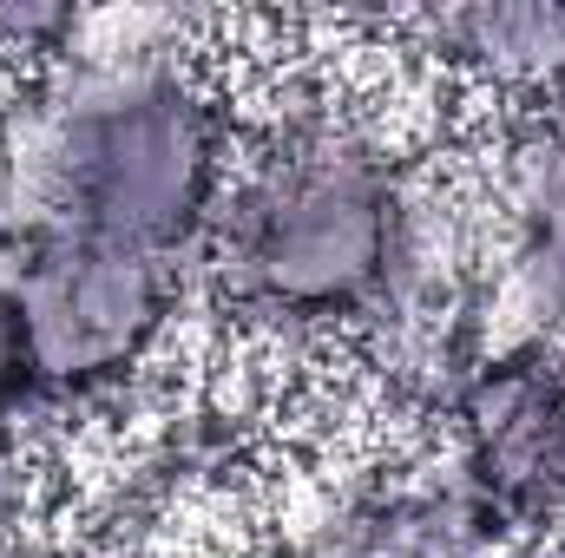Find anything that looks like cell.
<instances>
[{"label":"cell","instance_id":"cell-1","mask_svg":"<svg viewBox=\"0 0 565 558\" xmlns=\"http://www.w3.org/2000/svg\"><path fill=\"white\" fill-rule=\"evenodd\" d=\"M408 164L362 119L322 106H282L237 158L224 211L211 224L217 277L237 315L282 342H316L375 309L388 277L395 211Z\"/></svg>","mask_w":565,"mask_h":558},{"label":"cell","instance_id":"cell-2","mask_svg":"<svg viewBox=\"0 0 565 558\" xmlns=\"http://www.w3.org/2000/svg\"><path fill=\"white\" fill-rule=\"evenodd\" d=\"M0 282L20 315L40 408H86L119 395L178 315V264L93 230H46L20 244Z\"/></svg>","mask_w":565,"mask_h":558},{"label":"cell","instance_id":"cell-3","mask_svg":"<svg viewBox=\"0 0 565 558\" xmlns=\"http://www.w3.org/2000/svg\"><path fill=\"white\" fill-rule=\"evenodd\" d=\"M454 486L500 539L565 519V348H493L447 401Z\"/></svg>","mask_w":565,"mask_h":558},{"label":"cell","instance_id":"cell-4","mask_svg":"<svg viewBox=\"0 0 565 558\" xmlns=\"http://www.w3.org/2000/svg\"><path fill=\"white\" fill-rule=\"evenodd\" d=\"M309 558H507V539L454 480H382L349 493Z\"/></svg>","mask_w":565,"mask_h":558},{"label":"cell","instance_id":"cell-5","mask_svg":"<svg viewBox=\"0 0 565 558\" xmlns=\"http://www.w3.org/2000/svg\"><path fill=\"white\" fill-rule=\"evenodd\" d=\"M440 73L513 99H565V0H480L415 20Z\"/></svg>","mask_w":565,"mask_h":558},{"label":"cell","instance_id":"cell-6","mask_svg":"<svg viewBox=\"0 0 565 558\" xmlns=\"http://www.w3.org/2000/svg\"><path fill=\"white\" fill-rule=\"evenodd\" d=\"M493 211L513 244H533L565 270V112H533L507 132L493 164Z\"/></svg>","mask_w":565,"mask_h":558},{"label":"cell","instance_id":"cell-7","mask_svg":"<svg viewBox=\"0 0 565 558\" xmlns=\"http://www.w3.org/2000/svg\"><path fill=\"white\" fill-rule=\"evenodd\" d=\"M33 415H40V395H33V368H26V342H20L13 296H7V282H0V466L13 460L20 427Z\"/></svg>","mask_w":565,"mask_h":558},{"label":"cell","instance_id":"cell-8","mask_svg":"<svg viewBox=\"0 0 565 558\" xmlns=\"http://www.w3.org/2000/svg\"><path fill=\"white\" fill-rule=\"evenodd\" d=\"M0 558H20V493L0 466Z\"/></svg>","mask_w":565,"mask_h":558},{"label":"cell","instance_id":"cell-9","mask_svg":"<svg viewBox=\"0 0 565 558\" xmlns=\"http://www.w3.org/2000/svg\"><path fill=\"white\" fill-rule=\"evenodd\" d=\"M231 558H309L302 546H244V552H231Z\"/></svg>","mask_w":565,"mask_h":558},{"label":"cell","instance_id":"cell-10","mask_svg":"<svg viewBox=\"0 0 565 558\" xmlns=\"http://www.w3.org/2000/svg\"><path fill=\"white\" fill-rule=\"evenodd\" d=\"M66 558H139V552H126V546H86V552H66Z\"/></svg>","mask_w":565,"mask_h":558}]
</instances>
